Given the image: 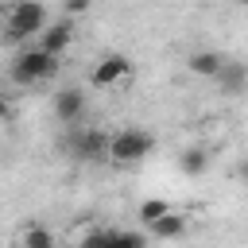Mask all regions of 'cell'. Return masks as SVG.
<instances>
[{
	"instance_id": "1",
	"label": "cell",
	"mask_w": 248,
	"mask_h": 248,
	"mask_svg": "<svg viewBox=\"0 0 248 248\" xmlns=\"http://www.w3.org/2000/svg\"><path fill=\"white\" fill-rule=\"evenodd\" d=\"M58 147L74 163H105L108 159V132L85 128V124H66L58 136Z\"/></svg>"
},
{
	"instance_id": "2",
	"label": "cell",
	"mask_w": 248,
	"mask_h": 248,
	"mask_svg": "<svg viewBox=\"0 0 248 248\" xmlns=\"http://www.w3.org/2000/svg\"><path fill=\"white\" fill-rule=\"evenodd\" d=\"M43 27H46L43 0H16L4 19V43H31V35H39Z\"/></svg>"
},
{
	"instance_id": "3",
	"label": "cell",
	"mask_w": 248,
	"mask_h": 248,
	"mask_svg": "<svg viewBox=\"0 0 248 248\" xmlns=\"http://www.w3.org/2000/svg\"><path fill=\"white\" fill-rule=\"evenodd\" d=\"M58 66H62V58H54V54H46V50H39V46H23L16 58H12V81L16 85H39V81H50L54 74H58Z\"/></svg>"
},
{
	"instance_id": "4",
	"label": "cell",
	"mask_w": 248,
	"mask_h": 248,
	"mask_svg": "<svg viewBox=\"0 0 248 248\" xmlns=\"http://www.w3.org/2000/svg\"><path fill=\"white\" fill-rule=\"evenodd\" d=\"M155 151V136L143 128H120L108 136V159L112 163H140Z\"/></svg>"
},
{
	"instance_id": "5",
	"label": "cell",
	"mask_w": 248,
	"mask_h": 248,
	"mask_svg": "<svg viewBox=\"0 0 248 248\" xmlns=\"http://www.w3.org/2000/svg\"><path fill=\"white\" fill-rule=\"evenodd\" d=\"M50 105H54V116H58L62 128H66V124H78V120L85 116V93H81L78 85H62Z\"/></svg>"
},
{
	"instance_id": "6",
	"label": "cell",
	"mask_w": 248,
	"mask_h": 248,
	"mask_svg": "<svg viewBox=\"0 0 248 248\" xmlns=\"http://www.w3.org/2000/svg\"><path fill=\"white\" fill-rule=\"evenodd\" d=\"M128 70H132V62H128L124 54H105V58L89 70V81H93L97 89H112L116 81L128 78Z\"/></svg>"
},
{
	"instance_id": "7",
	"label": "cell",
	"mask_w": 248,
	"mask_h": 248,
	"mask_svg": "<svg viewBox=\"0 0 248 248\" xmlns=\"http://www.w3.org/2000/svg\"><path fill=\"white\" fill-rule=\"evenodd\" d=\"M70 43H74V27L62 23V19L39 31V50H46V54H54V58H62V54L70 50Z\"/></svg>"
},
{
	"instance_id": "8",
	"label": "cell",
	"mask_w": 248,
	"mask_h": 248,
	"mask_svg": "<svg viewBox=\"0 0 248 248\" xmlns=\"http://www.w3.org/2000/svg\"><path fill=\"white\" fill-rule=\"evenodd\" d=\"M217 89L225 93V97H236V93H244V85H248V66H240V62H221V70H217Z\"/></svg>"
},
{
	"instance_id": "9",
	"label": "cell",
	"mask_w": 248,
	"mask_h": 248,
	"mask_svg": "<svg viewBox=\"0 0 248 248\" xmlns=\"http://www.w3.org/2000/svg\"><path fill=\"white\" fill-rule=\"evenodd\" d=\"M186 213H178V209H170V213H163L155 225H147V232L155 236V240H178L182 232H186Z\"/></svg>"
},
{
	"instance_id": "10",
	"label": "cell",
	"mask_w": 248,
	"mask_h": 248,
	"mask_svg": "<svg viewBox=\"0 0 248 248\" xmlns=\"http://www.w3.org/2000/svg\"><path fill=\"white\" fill-rule=\"evenodd\" d=\"M221 62H225V54H217V50H194V54L186 58V70L198 74V78H217Z\"/></svg>"
},
{
	"instance_id": "11",
	"label": "cell",
	"mask_w": 248,
	"mask_h": 248,
	"mask_svg": "<svg viewBox=\"0 0 248 248\" xmlns=\"http://www.w3.org/2000/svg\"><path fill=\"white\" fill-rule=\"evenodd\" d=\"M205 167H209V155H205L202 147H186V151L178 155V170H182L186 178H198V174H205Z\"/></svg>"
},
{
	"instance_id": "12",
	"label": "cell",
	"mask_w": 248,
	"mask_h": 248,
	"mask_svg": "<svg viewBox=\"0 0 248 248\" xmlns=\"http://www.w3.org/2000/svg\"><path fill=\"white\" fill-rule=\"evenodd\" d=\"M174 205L170 202H163V198H147V202H140V225L147 229V225H155L163 213H170Z\"/></svg>"
},
{
	"instance_id": "13",
	"label": "cell",
	"mask_w": 248,
	"mask_h": 248,
	"mask_svg": "<svg viewBox=\"0 0 248 248\" xmlns=\"http://www.w3.org/2000/svg\"><path fill=\"white\" fill-rule=\"evenodd\" d=\"M23 248H58V240H54V232H50L46 225H27Z\"/></svg>"
},
{
	"instance_id": "14",
	"label": "cell",
	"mask_w": 248,
	"mask_h": 248,
	"mask_svg": "<svg viewBox=\"0 0 248 248\" xmlns=\"http://www.w3.org/2000/svg\"><path fill=\"white\" fill-rule=\"evenodd\" d=\"M78 248H112V229H89L78 240Z\"/></svg>"
},
{
	"instance_id": "15",
	"label": "cell",
	"mask_w": 248,
	"mask_h": 248,
	"mask_svg": "<svg viewBox=\"0 0 248 248\" xmlns=\"http://www.w3.org/2000/svg\"><path fill=\"white\" fill-rule=\"evenodd\" d=\"M112 248H147V236L136 229H120V232H112Z\"/></svg>"
},
{
	"instance_id": "16",
	"label": "cell",
	"mask_w": 248,
	"mask_h": 248,
	"mask_svg": "<svg viewBox=\"0 0 248 248\" xmlns=\"http://www.w3.org/2000/svg\"><path fill=\"white\" fill-rule=\"evenodd\" d=\"M89 4H93V0H66V12H70V16H78V12H85Z\"/></svg>"
},
{
	"instance_id": "17",
	"label": "cell",
	"mask_w": 248,
	"mask_h": 248,
	"mask_svg": "<svg viewBox=\"0 0 248 248\" xmlns=\"http://www.w3.org/2000/svg\"><path fill=\"white\" fill-rule=\"evenodd\" d=\"M8 120H12V101L0 97V124H8Z\"/></svg>"
},
{
	"instance_id": "18",
	"label": "cell",
	"mask_w": 248,
	"mask_h": 248,
	"mask_svg": "<svg viewBox=\"0 0 248 248\" xmlns=\"http://www.w3.org/2000/svg\"><path fill=\"white\" fill-rule=\"evenodd\" d=\"M236 174H240V178H244V182H248V159H244V163H240V167H236Z\"/></svg>"
},
{
	"instance_id": "19",
	"label": "cell",
	"mask_w": 248,
	"mask_h": 248,
	"mask_svg": "<svg viewBox=\"0 0 248 248\" xmlns=\"http://www.w3.org/2000/svg\"><path fill=\"white\" fill-rule=\"evenodd\" d=\"M240 4H244V8H248V0H240Z\"/></svg>"
}]
</instances>
